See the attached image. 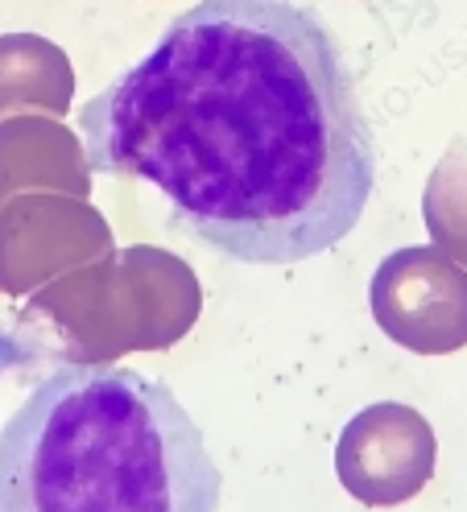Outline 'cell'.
I'll return each mask as SVG.
<instances>
[{
  "label": "cell",
  "mask_w": 467,
  "mask_h": 512,
  "mask_svg": "<svg viewBox=\"0 0 467 512\" xmlns=\"http://www.w3.org/2000/svg\"><path fill=\"white\" fill-rule=\"evenodd\" d=\"M434 434L422 413L397 401L368 405L344 426L335 446V475L356 500L372 508L401 504L434 475Z\"/></svg>",
  "instance_id": "277c9868"
},
{
  "label": "cell",
  "mask_w": 467,
  "mask_h": 512,
  "mask_svg": "<svg viewBox=\"0 0 467 512\" xmlns=\"http://www.w3.org/2000/svg\"><path fill=\"white\" fill-rule=\"evenodd\" d=\"M220 467L166 384L116 364L46 372L0 430V512H215Z\"/></svg>",
  "instance_id": "7a4b0ae2"
},
{
  "label": "cell",
  "mask_w": 467,
  "mask_h": 512,
  "mask_svg": "<svg viewBox=\"0 0 467 512\" xmlns=\"http://www.w3.org/2000/svg\"><path fill=\"white\" fill-rule=\"evenodd\" d=\"M372 314L393 343L443 356L467 343V277L443 252H393L372 281Z\"/></svg>",
  "instance_id": "3957f363"
},
{
  "label": "cell",
  "mask_w": 467,
  "mask_h": 512,
  "mask_svg": "<svg viewBox=\"0 0 467 512\" xmlns=\"http://www.w3.org/2000/svg\"><path fill=\"white\" fill-rule=\"evenodd\" d=\"M91 174L149 182L170 223L240 265L348 240L377 145L327 21L294 0H199L79 108Z\"/></svg>",
  "instance_id": "6da1fadb"
}]
</instances>
